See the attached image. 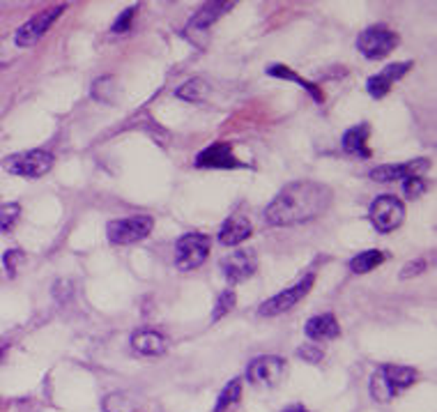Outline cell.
<instances>
[{
    "label": "cell",
    "instance_id": "1",
    "mask_svg": "<svg viewBox=\"0 0 437 412\" xmlns=\"http://www.w3.org/2000/svg\"><path fill=\"white\" fill-rule=\"evenodd\" d=\"M331 189L315 180H297L267 205L265 221L269 226H297L322 217L331 205Z\"/></svg>",
    "mask_w": 437,
    "mask_h": 412
},
{
    "label": "cell",
    "instance_id": "2",
    "mask_svg": "<svg viewBox=\"0 0 437 412\" xmlns=\"http://www.w3.org/2000/svg\"><path fill=\"white\" fill-rule=\"evenodd\" d=\"M417 380V371L410 367H396V364H387L380 371H375L371 378V396L380 403L392 401L394 396L405 392L412 383Z\"/></svg>",
    "mask_w": 437,
    "mask_h": 412
},
{
    "label": "cell",
    "instance_id": "3",
    "mask_svg": "<svg viewBox=\"0 0 437 412\" xmlns=\"http://www.w3.org/2000/svg\"><path fill=\"white\" fill-rule=\"evenodd\" d=\"M3 169L7 173H12V176L42 178L53 169V155L49 150H26V152L5 157Z\"/></svg>",
    "mask_w": 437,
    "mask_h": 412
},
{
    "label": "cell",
    "instance_id": "4",
    "mask_svg": "<svg viewBox=\"0 0 437 412\" xmlns=\"http://www.w3.org/2000/svg\"><path fill=\"white\" fill-rule=\"evenodd\" d=\"M212 249V242L208 235L203 233H189L182 235L175 242V267L180 272H192V269L201 267L208 260V253Z\"/></svg>",
    "mask_w": 437,
    "mask_h": 412
},
{
    "label": "cell",
    "instance_id": "5",
    "mask_svg": "<svg viewBox=\"0 0 437 412\" xmlns=\"http://www.w3.org/2000/svg\"><path fill=\"white\" fill-rule=\"evenodd\" d=\"M155 228V219L148 215H134V217H124V219H115L108 221L106 226V235L110 244H134L141 242L152 233Z\"/></svg>",
    "mask_w": 437,
    "mask_h": 412
},
{
    "label": "cell",
    "instance_id": "6",
    "mask_svg": "<svg viewBox=\"0 0 437 412\" xmlns=\"http://www.w3.org/2000/svg\"><path fill=\"white\" fill-rule=\"evenodd\" d=\"M399 46V35L387 26H371L357 37V49L361 51L364 58L368 60H382Z\"/></svg>",
    "mask_w": 437,
    "mask_h": 412
},
{
    "label": "cell",
    "instance_id": "7",
    "mask_svg": "<svg viewBox=\"0 0 437 412\" xmlns=\"http://www.w3.org/2000/svg\"><path fill=\"white\" fill-rule=\"evenodd\" d=\"M405 219V205L392 194L378 196L371 205V221L380 233L396 231Z\"/></svg>",
    "mask_w": 437,
    "mask_h": 412
},
{
    "label": "cell",
    "instance_id": "8",
    "mask_svg": "<svg viewBox=\"0 0 437 412\" xmlns=\"http://www.w3.org/2000/svg\"><path fill=\"white\" fill-rule=\"evenodd\" d=\"M65 10H67L65 5H58V7H53V10H46V12L35 14L33 19L26 21V23H23V26L17 30V35H14V44L21 46V49L35 46V44L39 42V39H42L46 33H49V28L55 23V19H58Z\"/></svg>",
    "mask_w": 437,
    "mask_h": 412
},
{
    "label": "cell",
    "instance_id": "9",
    "mask_svg": "<svg viewBox=\"0 0 437 412\" xmlns=\"http://www.w3.org/2000/svg\"><path fill=\"white\" fill-rule=\"evenodd\" d=\"M313 281H315V276L306 274L304 279L297 281L292 288H285V290L279 292V295H274V297H269L267 302H262V306L258 308V313L260 315H279V313L290 311L292 306H295L297 302H301V299L308 295V290L313 288Z\"/></svg>",
    "mask_w": 437,
    "mask_h": 412
},
{
    "label": "cell",
    "instance_id": "10",
    "mask_svg": "<svg viewBox=\"0 0 437 412\" xmlns=\"http://www.w3.org/2000/svg\"><path fill=\"white\" fill-rule=\"evenodd\" d=\"M258 269V258L253 251H235L221 260V272L230 283L246 281Z\"/></svg>",
    "mask_w": 437,
    "mask_h": 412
},
{
    "label": "cell",
    "instance_id": "11",
    "mask_svg": "<svg viewBox=\"0 0 437 412\" xmlns=\"http://www.w3.org/2000/svg\"><path fill=\"white\" fill-rule=\"evenodd\" d=\"M196 166L198 169H242L244 164L237 162V157L233 155V145L226 143V141H219V143L198 152Z\"/></svg>",
    "mask_w": 437,
    "mask_h": 412
},
{
    "label": "cell",
    "instance_id": "12",
    "mask_svg": "<svg viewBox=\"0 0 437 412\" xmlns=\"http://www.w3.org/2000/svg\"><path fill=\"white\" fill-rule=\"evenodd\" d=\"M283 360L274 357V355H265V357H256L249 369H246V378L251 380L253 385H267L272 387L281 380L283 376Z\"/></svg>",
    "mask_w": 437,
    "mask_h": 412
},
{
    "label": "cell",
    "instance_id": "13",
    "mask_svg": "<svg viewBox=\"0 0 437 412\" xmlns=\"http://www.w3.org/2000/svg\"><path fill=\"white\" fill-rule=\"evenodd\" d=\"M431 169L428 159H415L405 164H385L371 171V180L375 182H394V180H405V178H419V173Z\"/></svg>",
    "mask_w": 437,
    "mask_h": 412
},
{
    "label": "cell",
    "instance_id": "14",
    "mask_svg": "<svg viewBox=\"0 0 437 412\" xmlns=\"http://www.w3.org/2000/svg\"><path fill=\"white\" fill-rule=\"evenodd\" d=\"M412 67V62H394V65L385 67L382 72L371 76L368 83H366V90L371 97L375 99H382L385 94L392 90V85L399 81V78H403L405 74H408V69Z\"/></svg>",
    "mask_w": 437,
    "mask_h": 412
},
{
    "label": "cell",
    "instance_id": "15",
    "mask_svg": "<svg viewBox=\"0 0 437 412\" xmlns=\"http://www.w3.org/2000/svg\"><path fill=\"white\" fill-rule=\"evenodd\" d=\"M251 233H253L251 221L246 217H242V215H235V217H230L224 226H221L219 242L226 244V247H237V244H242L244 240H249Z\"/></svg>",
    "mask_w": 437,
    "mask_h": 412
},
{
    "label": "cell",
    "instance_id": "16",
    "mask_svg": "<svg viewBox=\"0 0 437 412\" xmlns=\"http://www.w3.org/2000/svg\"><path fill=\"white\" fill-rule=\"evenodd\" d=\"M131 348L141 355H148V357H157V355L166 353L169 343H166V336L155 329H138L131 336Z\"/></svg>",
    "mask_w": 437,
    "mask_h": 412
},
{
    "label": "cell",
    "instance_id": "17",
    "mask_svg": "<svg viewBox=\"0 0 437 412\" xmlns=\"http://www.w3.org/2000/svg\"><path fill=\"white\" fill-rule=\"evenodd\" d=\"M304 332L311 341H331L341 334V327L331 313H322V315H313V318L306 322Z\"/></svg>",
    "mask_w": 437,
    "mask_h": 412
},
{
    "label": "cell",
    "instance_id": "18",
    "mask_svg": "<svg viewBox=\"0 0 437 412\" xmlns=\"http://www.w3.org/2000/svg\"><path fill=\"white\" fill-rule=\"evenodd\" d=\"M368 134H371V127L366 122H361V125L352 127V129H348L343 134V150L348 155H357V157H364V159H368V157H371V150L366 145Z\"/></svg>",
    "mask_w": 437,
    "mask_h": 412
},
{
    "label": "cell",
    "instance_id": "19",
    "mask_svg": "<svg viewBox=\"0 0 437 412\" xmlns=\"http://www.w3.org/2000/svg\"><path fill=\"white\" fill-rule=\"evenodd\" d=\"M228 10H233V3H208L194 14L192 21H189V30H208L212 23L224 17Z\"/></svg>",
    "mask_w": 437,
    "mask_h": 412
},
{
    "label": "cell",
    "instance_id": "20",
    "mask_svg": "<svg viewBox=\"0 0 437 412\" xmlns=\"http://www.w3.org/2000/svg\"><path fill=\"white\" fill-rule=\"evenodd\" d=\"M385 258H387L385 251H378V249L361 251L350 260V269H352L354 274H366V272H371V269H375L378 265H382Z\"/></svg>",
    "mask_w": 437,
    "mask_h": 412
},
{
    "label": "cell",
    "instance_id": "21",
    "mask_svg": "<svg viewBox=\"0 0 437 412\" xmlns=\"http://www.w3.org/2000/svg\"><path fill=\"white\" fill-rule=\"evenodd\" d=\"M267 74H269V76H276V78H285V81H295V83H299L306 92H311V97H313L315 101H322V99H324V97H322V92L317 90V85H315V83H311V81H306V78L297 76L290 67H285V65H272V67L267 69Z\"/></svg>",
    "mask_w": 437,
    "mask_h": 412
},
{
    "label": "cell",
    "instance_id": "22",
    "mask_svg": "<svg viewBox=\"0 0 437 412\" xmlns=\"http://www.w3.org/2000/svg\"><path fill=\"white\" fill-rule=\"evenodd\" d=\"M205 94H208V83L203 78H192V81L182 83L178 90H175V97L185 99V101H203Z\"/></svg>",
    "mask_w": 437,
    "mask_h": 412
},
{
    "label": "cell",
    "instance_id": "23",
    "mask_svg": "<svg viewBox=\"0 0 437 412\" xmlns=\"http://www.w3.org/2000/svg\"><path fill=\"white\" fill-rule=\"evenodd\" d=\"M240 396H242V380H230L228 387L224 392L219 394V401H217V406H214V412H226L230 406H235L237 401H240Z\"/></svg>",
    "mask_w": 437,
    "mask_h": 412
},
{
    "label": "cell",
    "instance_id": "24",
    "mask_svg": "<svg viewBox=\"0 0 437 412\" xmlns=\"http://www.w3.org/2000/svg\"><path fill=\"white\" fill-rule=\"evenodd\" d=\"M21 215V205L19 203H7L0 208V233H10L14 224L19 221Z\"/></svg>",
    "mask_w": 437,
    "mask_h": 412
},
{
    "label": "cell",
    "instance_id": "25",
    "mask_svg": "<svg viewBox=\"0 0 437 412\" xmlns=\"http://www.w3.org/2000/svg\"><path fill=\"white\" fill-rule=\"evenodd\" d=\"M235 290H224L221 295L217 297V304H214V311H212V322H217L224 318L226 313H230L235 308Z\"/></svg>",
    "mask_w": 437,
    "mask_h": 412
},
{
    "label": "cell",
    "instance_id": "26",
    "mask_svg": "<svg viewBox=\"0 0 437 412\" xmlns=\"http://www.w3.org/2000/svg\"><path fill=\"white\" fill-rule=\"evenodd\" d=\"M297 357H301L308 364H320L322 357H324V350L320 346H311V343H304L297 348Z\"/></svg>",
    "mask_w": 437,
    "mask_h": 412
},
{
    "label": "cell",
    "instance_id": "27",
    "mask_svg": "<svg viewBox=\"0 0 437 412\" xmlns=\"http://www.w3.org/2000/svg\"><path fill=\"white\" fill-rule=\"evenodd\" d=\"M129 408L124 394H108L104 399V412H129Z\"/></svg>",
    "mask_w": 437,
    "mask_h": 412
},
{
    "label": "cell",
    "instance_id": "28",
    "mask_svg": "<svg viewBox=\"0 0 437 412\" xmlns=\"http://www.w3.org/2000/svg\"><path fill=\"white\" fill-rule=\"evenodd\" d=\"M426 180L424 178H405L403 180V194L408 198H419L426 192Z\"/></svg>",
    "mask_w": 437,
    "mask_h": 412
},
{
    "label": "cell",
    "instance_id": "29",
    "mask_svg": "<svg viewBox=\"0 0 437 412\" xmlns=\"http://www.w3.org/2000/svg\"><path fill=\"white\" fill-rule=\"evenodd\" d=\"M23 260H26V256H23V253H21L19 249L5 251V256H3V263H5L7 272H10L12 276L17 274V267H19V263H23Z\"/></svg>",
    "mask_w": 437,
    "mask_h": 412
},
{
    "label": "cell",
    "instance_id": "30",
    "mask_svg": "<svg viewBox=\"0 0 437 412\" xmlns=\"http://www.w3.org/2000/svg\"><path fill=\"white\" fill-rule=\"evenodd\" d=\"M134 14H136V7H129V10H124L120 17H117V21L113 23V33L120 35V33H127V30L131 28V19Z\"/></svg>",
    "mask_w": 437,
    "mask_h": 412
},
{
    "label": "cell",
    "instance_id": "31",
    "mask_svg": "<svg viewBox=\"0 0 437 412\" xmlns=\"http://www.w3.org/2000/svg\"><path fill=\"white\" fill-rule=\"evenodd\" d=\"M426 269V260H412V263H408L403 269H401V279H410V276H417Z\"/></svg>",
    "mask_w": 437,
    "mask_h": 412
},
{
    "label": "cell",
    "instance_id": "32",
    "mask_svg": "<svg viewBox=\"0 0 437 412\" xmlns=\"http://www.w3.org/2000/svg\"><path fill=\"white\" fill-rule=\"evenodd\" d=\"M283 412H308L304 406H290V408H285Z\"/></svg>",
    "mask_w": 437,
    "mask_h": 412
}]
</instances>
